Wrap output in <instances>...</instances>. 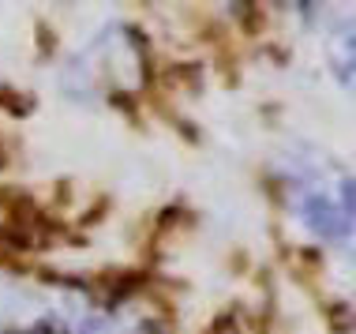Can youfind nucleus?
I'll return each mask as SVG.
<instances>
[{"label":"nucleus","mask_w":356,"mask_h":334,"mask_svg":"<svg viewBox=\"0 0 356 334\" xmlns=\"http://www.w3.org/2000/svg\"><path fill=\"white\" fill-rule=\"evenodd\" d=\"M300 214L304 222L323 237H341L353 225V203H349V177H338L330 188L315 184L300 196Z\"/></svg>","instance_id":"nucleus-1"},{"label":"nucleus","mask_w":356,"mask_h":334,"mask_svg":"<svg viewBox=\"0 0 356 334\" xmlns=\"http://www.w3.org/2000/svg\"><path fill=\"white\" fill-rule=\"evenodd\" d=\"M79 334H158L150 323H136L124 316H86L79 319Z\"/></svg>","instance_id":"nucleus-2"}]
</instances>
